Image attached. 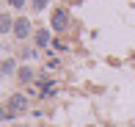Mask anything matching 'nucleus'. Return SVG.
I'll return each mask as SVG.
<instances>
[{"label": "nucleus", "mask_w": 135, "mask_h": 127, "mask_svg": "<svg viewBox=\"0 0 135 127\" xmlns=\"http://www.w3.org/2000/svg\"><path fill=\"white\" fill-rule=\"evenodd\" d=\"M28 108V100H25V94H14L8 100V113H20V111H25Z\"/></svg>", "instance_id": "1"}, {"label": "nucleus", "mask_w": 135, "mask_h": 127, "mask_svg": "<svg viewBox=\"0 0 135 127\" xmlns=\"http://www.w3.org/2000/svg\"><path fill=\"white\" fill-rule=\"evenodd\" d=\"M14 36L17 39H28L30 36V22L25 20V17H20V20L14 22Z\"/></svg>", "instance_id": "2"}, {"label": "nucleus", "mask_w": 135, "mask_h": 127, "mask_svg": "<svg viewBox=\"0 0 135 127\" xmlns=\"http://www.w3.org/2000/svg\"><path fill=\"white\" fill-rule=\"evenodd\" d=\"M52 25H55V31H66V25H69V17H66L64 8H58V11L52 14Z\"/></svg>", "instance_id": "3"}, {"label": "nucleus", "mask_w": 135, "mask_h": 127, "mask_svg": "<svg viewBox=\"0 0 135 127\" xmlns=\"http://www.w3.org/2000/svg\"><path fill=\"white\" fill-rule=\"evenodd\" d=\"M20 80L22 83H30V80H33V69H30V66H22V69H20Z\"/></svg>", "instance_id": "4"}, {"label": "nucleus", "mask_w": 135, "mask_h": 127, "mask_svg": "<svg viewBox=\"0 0 135 127\" xmlns=\"http://www.w3.org/2000/svg\"><path fill=\"white\" fill-rule=\"evenodd\" d=\"M36 41H39V47H47V44H50V36H47V31H39V33H36Z\"/></svg>", "instance_id": "5"}, {"label": "nucleus", "mask_w": 135, "mask_h": 127, "mask_svg": "<svg viewBox=\"0 0 135 127\" xmlns=\"http://www.w3.org/2000/svg\"><path fill=\"white\" fill-rule=\"evenodd\" d=\"M0 25H3V33L14 31V25H11V17H8V14H3V20H0Z\"/></svg>", "instance_id": "6"}, {"label": "nucleus", "mask_w": 135, "mask_h": 127, "mask_svg": "<svg viewBox=\"0 0 135 127\" xmlns=\"http://www.w3.org/2000/svg\"><path fill=\"white\" fill-rule=\"evenodd\" d=\"M11 72H14V61L6 58V61H3V75H11Z\"/></svg>", "instance_id": "7"}, {"label": "nucleus", "mask_w": 135, "mask_h": 127, "mask_svg": "<svg viewBox=\"0 0 135 127\" xmlns=\"http://www.w3.org/2000/svg\"><path fill=\"white\" fill-rule=\"evenodd\" d=\"M33 55H36L33 50H22V58H25V61H30V58H33Z\"/></svg>", "instance_id": "8"}, {"label": "nucleus", "mask_w": 135, "mask_h": 127, "mask_svg": "<svg viewBox=\"0 0 135 127\" xmlns=\"http://www.w3.org/2000/svg\"><path fill=\"white\" fill-rule=\"evenodd\" d=\"M44 3L47 0H33V8H44Z\"/></svg>", "instance_id": "9"}, {"label": "nucleus", "mask_w": 135, "mask_h": 127, "mask_svg": "<svg viewBox=\"0 0 135 127\" xmlns=\"http://www.w3.org/2000/svg\"><path fill=\"white\" fill-rule=\"evenodd\" d=\"M11 6H14V8H22V3H25V0H8Z\"/></svg>", "instance_id": "10"}, {"label": "nucleus", "mask_w": 135, "mask_h": 127, "mask_svg": "<svg viewBox=\"0 0 135 127\" xmlns=\"http://www.w3.org/2000/svg\"><path fill=\"white\" fill-rule=\"evenodd\" d=\"M17 127H22V124H17Z\"/></svg>", "instance_id": "11"}, {"label": "nucleus", "mask_w": 135, "mask_h": 127, "mask_svg": "<svg viewBox=\"0 0 135 127\" xmlns=\"http://www.w3.org/2000/svg\"><path fill=\"white\" fill-rule=\"evenodd\" d=\"M108 127H110V124H108Z\"/></svg>", "instance_id": "12"}]
</instances>
